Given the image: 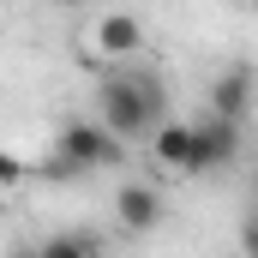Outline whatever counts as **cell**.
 <instances>
[{
    "mask_svg": "<svg viewBox=\"0 0 258 258\" xmlns=\"http://www.w3.org/2000/svg\"><path fill=\"white\" fill-rule=\"evenodd\" d=\"M96 120L114 132L120 144L150 138V132L168 120V84L156 72H144V66H114L96 84Z\"/></svg>",
    "mask_w": 258,
    "mask_h": 258,
    "instance_id": "1",
    "label": "cell"
},
{
    "mask_svg": "<svg viewBox=\"0 0 258 258\" xmlns=\"http://www.w3.org/2000/svg\"><path fill=\"white\" fill-rule=\"evenodd\" d=\"M120 156H126V144L114 138V132L102 126L96 114H78V120H66L54 132V162H48V174H96V168H120Z\"/></svg>",
    "mask_w": 258,
    "mask_h": 258,
    "instance_id": "2",
    "label": "cell"
},
{
    "mask_svg": "<svg viewBox=\"0 0 258 258\" xmlns=\"http://www.w3.org/2000/svg\"><path fill=\"white\" fill-rule=\"evenodd\" d=\"M240 156H246V126H234L222 114H204V120H192V150H186V168L180 174H192V180L228 174Z\"/></svg>",
    "mask_w": 258,
    "mask_h": 258,
    "instance_id": "3",
    "label": "cell"
},
{
    "mask_svg": "<svg viewBox=\"0 0 258 258\" xmlns=\"http://www.w3.org/2000/svg\"><path fill=\"white\" fill-rule=\"evenodd\" d=\"M252 96H258V78L246 60L222 66L216 78H210V90H204V114H222V120H234V126H246V114H252Z\"/></svg>",
    "mask_w": 258,
    "mask_h": 258,
    "instance_id": "4",
    "label": "cell"
},
{
    "mask_svg": "<svg viewBox=\"0 0 258 258\" xmlns=\"http://www.w3.org/2000/svg\"><path fill=\"white\" fill-rule=\"evenodd\" d=\"M162 216H168V198H162L156 180H120V186H114V222H120L126 234L162 228Z\"/></svg>",
    "mask_w": 258,
    "mask_h": 258,
    "instance_id": "5",
    "label": "cell"
},
{
    "mask_svg": "<svg viewBox=\"0 0 258 258\" xmlns=\"http://www.w3.org/2000/svg\"><path fill=\"white\" fill-rule=\"evenodd\" d=\"M90 42H96V54H108V60H132V54L144 48V24H138L132 12H102V18L90 24Z\"/></svg>",
    "mask_w": 258,
    "mask_h": 258,
    "instance_id": "6",
    "label": "cell"
},
{
    "mask_svg": "<svg viewBox=\"0 0 258 258\" xmlns=\"http://www.w3.org/2000/svg\"><path fill=\"white\" fill-rule=\"evenodd\" d=\"M30 258H102L96 228H54L42 240H30Z\"/></svg>",
    "mask_w": 258,
    "mask_h": 258,
    "instance_id": "7",
    "label": "cell"
},
{
    "mask_svg": "<svg viewBox=\"0 0 258 258\" xmlns=\"http://www.w3.org/2000/svg\"><path fill=\"white\" fill-rule=\"evenodd\" d=\"M186 150H192V120H174V114H168L162 126L150 132V156H156L162 168L180 174V168H186Z\"/></svg>",
    "mask_w": 258,
    "mask_h": 258,
    "instance_id": "8",
    "label": "cell"
},
{
    "mask_svg": "<svg viewBox=\"0 0 258 258\" xmlns=\"http://www.w3.org/2000/svg\"><path fill=\"white\" fill-rule=\"evenodd\" d=\"M18 180H30V162L12 156V150H0V186H18Z\"/></svg>",
    "mask_w": 258,
    "mask_h": 258,
    "instance_id": "9",
    "label": "cell"
},
{
    "mask_svg": "<svg viewBox=\"0 0 258 258\" xmlns=\"http://www.w3.org/2000/svg\"><path fill=\"white\" fill-rule=\"evenodd\" d=\"M48 6H78V0H48Z\"/></svg>",
    "mask_w": 258,
    "mask_h": 258,
    "instance_id": "10",
    "label": "cell"
},
{
    "mask_svg": "<svg viewBox=\"0 0 258 258\" xmlns=\"http://www.w3.org/2000/svg\"><path fill=\"white\" fill-rule=\"evenodd\" d=\"M12 258H30V246H18V252H12Z\"/></svg>",
    "mask_w": 258,
    "mask_h": 258,
    "instance_id": "11",
    "label": "cell"
}]
</instances>
